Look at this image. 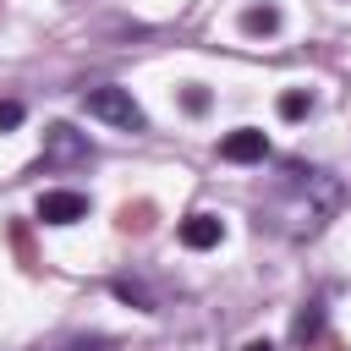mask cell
Here are the masks:
<instances>
[{"label": "cell", "instance_id": "6da1fadb", "mask_svg": "<svg viewBox=\"0 0 351 351\" xmlns=\"http://www.w3.org/2000/svg\"><path fill=\"white\" fill-rule=\"evenodd\" d=\"M340 197H346V186H340L329 170L291 165V170L280 176V186H274V197H269L263 214L274 219V230H285L291 241H302V236H318V230L335 219Z\"/></svg>", "mask_w": 351, "mask_h": 351}, {"label": "cell", "instance_id": "7a4b0ae2", "mask_svg": "<svg viewBox=\"0 0 351 351\" xmlns=\"http://www.w3.org/2000/svg\"><path fill=\"white\" fill-rule=\"evenodd\" d=\"M82 110H88L93 121L115 126V132H143V126H148V115H143V104L132 99V88H115V82L88 88V93H82Z\"/></svg>", "mask_w": 351, "mask_h": 351}, {"label": "cell", "instance_id": "3957f363", "mask_svg": "<svg viewBox=\"0 0 351 351\" xmlns=\"http://www.w3.org/2000/svg\"><path fill=\"white\" fill-rule=\"evenodd\" d=\"M93 159V143L77 132V126H66V121H55L49 132H44V165H55V170H66V165H88Z\"/></svg>", "mask_w": 351, "mask_h": 351}, {"label": "cell", "instance_id": "277c9868", "mask_svg": "<svg viewBox=\"0 0 351 351\" xmlns=\"http://www.w3.org/2000/svg\"><path fill=\"white\" fill-rule=\"evenodd\" d=\"M33 214H38L44 225H77V219H88V192H77V186H49V192H38Z\"/></svg>", "mask_w": 351, "mask_h": 351}, {"label": "cell", "instance_id": "5b68a950", "mask_svg": "<svg viewBox=\"0 0 351 351\" xmlns=\"http://www.w3.org/2000/svg\"><path fill=\"white\" fill-rule=\"evenodd\" d=\"M219 159H230V165H263L269 159V137L258 126H236V132L219 137Z\"/></svg>", "mask_w": 351, "mask_h": 351}, {"label": "cell", "instance_id": "8992f818", "mask_svg": "<svg viewBox=\"0 0 351 351\" xmlns=\"http://www.w3.org/2000/svg\"><path fill=\"white\" fill-rule=\"evenodd\" d=\"M219 241H225V219H219V214H186V219H181V247L208 252V247H219Z\"/></svg>", "mask_w": 351, "mask_h": 351}, {"label": "cell", "instance_id": "52a82bcc", "mask_svg": "<svg viewBox=\"0 0 351 351\" xmlns=\"http://www.w3.org/2000/svg\"><path fill=\"white\" fill-rule=\"evenodd\" d=\"M318 335H324V296L302 302V313L291 318V346H313Z\"/></svg>", "mask_w": 351, "mask_h": 351}, {"label": "cell", "instance_id": "ba28073f", "mask_svg": "<svg viewBox=\"0 0 351 351\" xmlns=\"http://www.w3.org/2000/svg\"><path fill=\"white\" fill-rule=\"evenodd\" d=\"M280 27V5H247L241 11V33H274Z\"/></svg>", "mask_w": 351, "mask_h": 351}, {"label": "cell", "instance_id": "9c48e42d", "mask_svg": "<svg viewBox=\"0 0 351 351\" xmlns=\"http://www.w3.org/2000/svg\"><path fill=\"white\" fill-rule=\"evenodd\" d=\"M307 110H313V93H307V88H291V93H280V115H285V121H302Z\"/></svg>", "mask_w": 351, "mask_h": 351}, {"label": "cell", "instance_id": "30bf717a", "mask_svg": "<svg viewBox=\"0 0 351 351\" xmlns=\"http://www.w3.org/2000/svg\"><path fill=\"white\" fill-rule=\"evenodd\" d=\"M110 291H115V296H121V302H132V307H137V313H154V296H148V291H143V285H137V280H115V285H110Z\"/></svg>", "mask_w": 351, "mask_h": 351}, {"label": "cell", "instance_id": "8fae6325", "mask_svg": "<svg viewBox=\"0 0 351 351\" xmlns=\"http://www.w3.org/2000/svg\"><path fill=\"white\" fill-rule=\"evenodd\" d=\"M22 115H27V110H22V99H0V132H16V126H22Z\"/></svg>", "mask_w": 351, "mask_h": 351}, {"label": "cell", "instance_id": "7c38bea8", "mask_svg": "<svg viewBox=\"0 0 351 351\" xmlns=\"http://www.w3.org/2000/svg\"><path fill=\"white\" fill-rule=\"evenodd\" d=\"M203 104H208V93H203V88H186V110H192V115H197V110H203Z\"/></svg>", "mask_w": 351, "mask_h": 351}, {"label": "cell", "instance_id": "4fadbf2b", "mask_svg": "<svg viewBox=\"0 0 351 351\" xmlns=\"http://www.w3.org/2000/svg\"><path fill=\"white\" fill-rule=\"evenodd\" d=\"M241 351H274V346H269V340H247Z\"/></svg>", "mask_w": 351, "mask_h": 351}]
</instances>
